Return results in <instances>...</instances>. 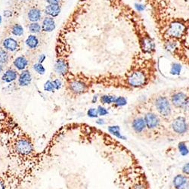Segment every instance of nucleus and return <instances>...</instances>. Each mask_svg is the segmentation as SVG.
Segmentation results:
<instances>
[{"instance_id":"nucleus-1","label":"nucleus","mask_w":189,"mask_h":189,"mask_svg":"<svg viewBox=\"0 0 189 189\" xmlns=\"http://www.w3.org/2000/svg\"><path fill=\"white\" fill-rule=\"evenodd\" d=\"M6 136L5 147L11 160L20 165H26L39 157L34 140L20 125Z\"/></svg>"},{"instance_id":"nucleus-2","label":"nucleus","mask_w":189,"mask_h":189,"mask_svg":"<svg viewBox=\"0 0 189 189\" xmlns=\"http://www.w3.org/2000/svg\"><path fill=\"white\" fill-rule=\"evenodd\" d=\"M156 64L153 60H135L123 76L129 90L142 89L156 79Z\"/></svg>"},{"instance_id":"nucleus-3","label":"nucleus","mask_w":189,"mask_h":189,"mask_svg":"<svg viewBox=\"0 0 189 189\" xmlns=\"http://www.w3.org/2000/svg\"><path fill=\"white\" fill-rule=\"evenodd\" d=\"M146 125L153 139L160 138H172L168 125L153 109L149 107L145 101L138 103Z\"/></svg>"},{"instance_id":"nucleus-4","label":"nucleus","mask_w":189,"mask_h":189,"mask_svg":"<svg viewBox=\"0 0 189 189\" xmlns=\"http://www.w3.org/2000/svg\"><path fill=\"white\" fill-rule=\"evenodd\" d=\"M63 79L65 92L70 98H76L87 94L95 85L94 77L88 76L82 73L73 74L70 72Z\"/></svg>"},{"instance_id":"nucleus-5","label":"nucleus","mask_w":189,"mask_h":189,"mask_svg":"<svg viewBox=\"0 0 189 189\" xmlns=\"http://www.w3.org/2000/svg\"><path fill=\"white\" fill-rule=\"evenodd\" d=\"M145 102L167 124L176 115L175 109L169 101L167 91L153 93L145 100Z\"/></svg>"},{"instance_id":"nucleus-6","label":"nucleus","mask_w":189,"mask_h":189,"mask_svg":"<svg viewBox=\"0 0 189 189\" xmlns=\"http://www.w3.org/2000/svg\"><path fill=\"white\" fill-rule=\"evenodd\" d=\"M129 122L131 130L135 136L141 139H153L150 132L147 129L144 116L138 104L133 107V110L131 112L129 118Z\"/></svg>"},{"instance_id":"nucleus-7","label":"nucleus","mask_w":189,"mask_h":189,"mask_svg":"<svg viewBox=\"0 0 189 189\" xmlns=\"http://www.w3.org/2000/svg\"><path fill=\"white\" fill-rule=\"evenodd\" d=\"M171 104L175 109L184 113H187L189 106L188 89L185 88H172L167 91Z\"/></svg>"},{"instance_id":"nucleus-8","label":"nucleus","mask_w":189,"mask_h":189,"mask_svg":"<svg viewBox=\"0 0 189 189\" xmlns=\"http://www.w3.org/2000/svg\"><path fill=\"white\" fill-rule=\"evenodd\" d=\"M167 125L172 138L184 136L188 132V119L183 115H175Z\"/></svg>"},{"instance_id":"nucleus-9","label":"nucleus","mask_w":189,"mask_h":189,"mask_svg":"<svg viewBox=\"0 0 189 189\" xmlns=\"http://www.w3.org/2000/svg\"><path fill=\"white\" fill-rule=\"evenodd\" d=\"M18 126L12 114L0 104V134L8 135Z\"/></svg>"},{"instance_id":"nucleus-10","label":"nucleus","mask_w":189,"mask_h":189,"mask_svg":"<svg viewBox=\"0 0 189 189\" xmlns=\"http://www.w3.org/2000/svg\"><path fill=\"white\" fill-rule=\"evenodd\" d=\"M131 169L132 175L126 189H150V182L142 168L138 165L135 171L132 172V169Z\"/></svg>"},{"instance_id":"nucleus-11","label":"nucleus","mask_w":189,"mask_h":189,"mask_svg":"<svg viewBox=\"0 0 189 189\" xmlns=\"http://www.w3.org/2000/svg\"><path fill=\"white\" fill-rule=\"evenodd\" d=\"M186 26L180 21H174L171 23L166 30V34L171 39H180L185 33Z\"/></svg>"},{"instance_id":"nucleus-12","label":"nucleus","mask_w":189,"mask_h":189,"mask_svg":"<svg viewBox=\"0 0 189 189\" xmlns=\"http://www.w3.org/2000/svg\"><path fill=\"white\" fill-rule=\"evenodd\" d=\"M54 71L61 77H65L67 74L70 73L68 60L64 57L57 58L54 65Z\"/></svg>"},{"instance_id":"nucleus-13","label":"nucleus","mask_w":189,"mask_h":189,"mask_svg":"<svg viewBox=\"0 0 189 189\" xmlns=\"http://www.w3.org/2000/svg\"><path fill=\"white\" fill-rule=\"evenodd\" d=\"M187 186H189V175L181 172L174 176L170 189H182Z\"/></svg>"},{"instance_id":"nucleus-14","label":"nucleus","mask_w":189,"mask_h":189,"mask_svg":"<svg viewBox=\"0 0 189 189\" xmlns=\"http://www.w3.org/2000/svg\"><path fill=\"white\" fill-rule=\"evenodd\" d=\"M32 82V75L28 70H22L17 76V84L20 87L28 86Z\"/></svg>"},{"instance_id":"nucleus-15","label":"nucleus","mask_w":189,"mask_h":189,"mask_svg":"<svg viewBox=\"0 0 189 189\" xmlns=\"http://www.w3.org/2000/svg\"><path fill=\"white\" fill-rule=\"evenodd\" d=\"M12 175L5 173L0 175V189H14V184L16 181L11 178Z\"/></svg>"},{"instance_id":"nucleus-16","label":"nucleus","mask_w":189,"mask_h":189,"mask_svg":"<svg viewBox=\"0 0 189 189\" xmlns=\"http://www.w3.org/2000/svg\"><path fill=\"white\" fill-rule=\"evenodd\" d=\"M17 76H18V73L17 70L12 68H9L3 73L2 80L7 83H11V82H14L17 79Z\"/></svg>"},{"instance_id":"nucleus-17","label":"nucleus","mask_w":189,"mask_h":189,"mask_svg":"<svg viewBox=\"0 0 189 189\" xmlns=\"http://www.w3.org/2000/svg\"><path fill=\"white\" fill-rule=\"evenodd\" d=\"M13 64L17 70L22 71V70H26L28 64H29V61L24 56H19L14 59V60L13 61Z\"/></svg>"},{"instance_id":"nucleus-18","label":"nucleus","mask_w":189,"mask_h":189,"mask_svg":"<svg viewBox=\"0 0 189 189\" xmlns=\"http://www.w3.org/2000/svg\"><path fill=\"white\" fill-rule=\"evenodd\" d=\"M141 48L144 53H151L152 51H154V43L151 40L150 37L146 36L141 41Z\"/></svg>"},{"instance_id":"nucleus-19","label":"nucleus","mask_w":189,"mask_h":189,"mask_svg":"<svg viewBox=\"0 0 189 189\" xmlns=\"http://www.w3.org/2000/svg\"><path fill=\"white\" fill-rule=\"evenodd\" d=\"M45 12L51 17H57L60 12V7L58 4H48L45 8Z\"/></svg>"},{"instance_id":"nucleus-20","label":"nucleus","mask_w":189,"mask_h":189,"mask_svg":"<svg viewBox=\"0 0 189 189\" xmlns=\"http://www.w3.org/2000/svg\"><path fill=\"white\" fill-rule=\"evenodd\" d=\"M55 28V23L51 17H46L42 21V30L45 32H51Z\"/></svg>"},{"instance_id":"nucleus-21","label":"nucleus","mask_w":189,"mask_h":189,"mask_svg":"<svg viewBox=\"0 0 189 189\" xmlns=\"http://www.w3.org/2000/svg\"><path fill=\"white\" fill-rule=\"evenodd\" d=\"M3 46L5 49L11 51H14L18 48V43L13 38H7L4 40Z\"/></svg>"},{"instance_id":"nucleus-22","label":"nucleus","mask_w":189,"mask_h":189,"mask_svg":"<svg viewBox=\"0 0 189 189\" xmlns=\"http://www.w3.org/2000/svg\"><path fill=\"white\" fill-rule=\"evenodd\" d=\"M41 17V11L38 8H31L28 12V18L32 22H37Z\"/></svg>"},{"instance_id":"nucleus-23","label":"nucleus","mask_w":189,"mask_h":189,"mask_svg":"<svg viewBox=\"0 0 189 189\" xmlns=\"http://www.w3.org/2000/svg\"><path fill=\"white\" fill-rule=\"evenodd\" d=\"M26 44L29 48H36L39 45V40L35 35H29L26 39Z\"/></svg>"},{"instance_id":"nucleus-24","label":"nucleus","mask_w":189,"mask_h":189,"mask_svg":"<svg viewBox=\"0 0 189 189\" xmlns=\"http://www.w3.org/2000/svg\"><path fill=\"white\" fill-rule=\"evenodd\" d=\"M116 96L111 94H103L100 97L99 101L101 104H112L114 101Z\"/></svg>"},{"instance_id":"nucleus-25","label":"nucleus","mask_w":189,"mask_h":189,"mask_svg":"<svg viewBox=\"0 0 189 189\" xmlns=\"http://www.w3.org/2000/svg\"><path fill=\"white\" fill-rule=\"evenodd\" d=\"M126 104H127V100H126L125 98H124L122 96L116 97L114 101L111 104V107H114V108H118V107H120L125 105Z\"/></svg>"},{"instance_id":"nucleus-26","label":"nucleus","mask_w":189,"mask_h":189,"mask_svg":"<svg viewBox=\"0 0 189 189\" xmlns=\"http://www.w3.org/2000/svg\"><path fill=\"white\" fill-rule=\"evenodd\" d=\"M11 33H12V34H14V36H20L23 35V27H22V26H20V24H14V26H13L12 29H11Z\"/></svg>"},{"instance_id":"nucleus-27","label":"nucleus","mask_w":189,"mask_h":189,"mask_svg":"<svg viewBox=\"0 0 189 189\" xmlns=\"http://www.w3.org/2000/svg\"><path fill=\"white\" fill-rule=\"evenodd\" d=\"M9 56L8 52L5 50H0V64H6L8 62Z\"/></svg>"},{"instance_id":"nucleus-28","label":"nucleus","mask_w":189,"mask_h":189,"mask_svg":"<svg viewBox=\"0 0 189 189\" xmlns=\"http://www.w3.org/2000/svg\"><path fill=\"white\" fill-rule=\"evenodd\" d=\"M29 30L32 33H39L41 30V26L36 22H33L32 23H30L29 26Z\"/></svg>"},{"instance_id":"nucleus-29","label":"nucleus","mask_w":189,"mask_h":189,"mask_svg":"<svg viewBox=\"0 0 189 189\" xmlns=\"http://www.w3.org/2000/svg\"><path fill=\"white\" fill-rule=\"evenodd\" d=\"M33 69H34V70L36 72V73H38L40 75H43L45 72V67H43L42 64L39 63V62L33 65Z\"/></svg>"},{"instance_id":"nucleus-30","label":"nucleus","mask_w":189,"mask_h":189,"mask_svg":"<svg viewBox=\"0 0 189 189\" xmlns=\"http://www.w3.org/2000/svg\"><path fill=\"white\" fill-rule=\"evenodd\" d=\"M178 150L182 155H186L188 151V148L186 146V141H181L178 144Z\"/></svg>"},{"instance_id":"nucleus-31","label":"nucleus","mask_w":189,"mask_h":189,"mask_svg":"<svg viewBox=\"0 0 189 189\" xmlns=\"http://www.w3.org/2000/svg\"><path fill=\"white\" fill-rule=\"evenodd\" d=\"M44 90L46 91H51V92L54 91V85H53L52 81L48 80L45 82V85H44Z\"/></svg>"},{"instance_id":"nucleus-32","label":"nucleus","mask_w":189,"mask_h":189,"mask_svg":"<svg viewBox=\"0 0 189 189\" xmlns=\"http://www.w3.org/2000/svg\"><path fill=\"white\" fill-rule=\"evenodd\" d=\"M52 83L53 85H54V90H59L61 88L62 85H63V83H62L61 80H60V79H54V80L52 81Z\"/></svg>"},{"instance_id":"nucleus-33","label":"nucleus","mask_w":189,"mask_h":189,"mask_svg":"<svg viewBox=\"0 0 189 189\" xmlns=\"http://www.w3.org/2000/svg\"><path fill=\"white\" fill-rule=\"evenodd\" d=\"M87 114L90 117H97L98 116L97 108H90L87 112Z\"/></svg>"},{"instance_id":"nucleus-34","label":"nucleus","mask_w":189,"mask_h":189,"mask_svg":"<svg viewBox=\"0 0 189 189\" xmlns=\"http://www.w3.org/2000/svg\"><path fill=\"white\" fill-rule=\"evenodd\" d=\"M97 110H98V116H105V115L108 113V110L106 108H104V107H101V106H99L97 108Z\"/></svg>"},{"instance_id":"nucleus-35","label":"nucleus","mask_w":189,"mask_h":189,"mask_svg":"<svg viewBox=\"0 0 189 189\" xmlns=\"http://www.w3.org/2000/svg\"><path fill=\"white\" fill-rule=\"evenodd\" d=\"M181 70V65L179 64H174L172 67V73L175 74V73H178Z\"/></svg>"},{"instance_id":"nucleus-36","label":"nucleus","mask_w":189,"mask_h":189,"mask_svg":"<svg viewBox=\"0 0 189 189\" xmlns=\"http://www.w3.org/2000/svg\"><path fill=\"white\" fill-rule=\"evenodd\" d=\"M181 173L185 175H189V164L188 163H186L183 166L182 169H181Z\"/></svg>"},{"instance_id":"nucleus-37","label":"nucleus","mask_w":189,"mask_h":189,"mask_svg":"<svg viewBox=\"0 0 189 189\" xmlns=\"http://www.w3.org/2000/svg\"><path fill=\"white\" fill-rule=\"evenodd\" d=\"M48 4H58L60 0H46Z\"/></svg>"},{"instance_id":"nucleus-38","label":"nucleus","mask_w":189,"mask_h":189,"mask_svg":"<svg viewBox=\"0 0 189 189\" xmlns=\"http://www.w3.org/2000/svg\"><path fill=\"white\" fill-rule=\"evenodd\" d=\"M45 54H41V55L39 57V60H39V63H41V64H42V62L45 60Z\"/></svg>"},{"instance_id":"nucleus-39","label":"nucleus","mask_w":189,"mask_h":189,"mask_svg":"<svg viewBox=\"0 0 189 189\" xmlns=\"http://www.w3.org/2000/svg\"><path fill=\"white\" fill-rule=\"evenodd\" d=\"M4 16L5 17H9L11 16V12L10 11H4Z\"/></svg>"},{"instance_id":"nucleus-40","label":"nucleus","mask_w":189,"mask_h":189,"mask_svg":"<svg viewBox=\"0 0 189 189\" xmlns=\"http://www.w3.org/2000/svg\"><path fill=\"white\" fill-rule=\"evenodd\" d=\"M4 71V67H3V64H0V73H2Z\"/></svg>"},{"instance_id":"nucleus-41","label":"nucleus","mask_w":189,"mask_h":189,"mask_svg":"<svg viewBox=\"0 0 189 189\" xmlns=\"http://www.w3.org/2000/svg\"><path fill=\"white\" fill-rule=\"evenodd\" d=\"M2 23V16L0 15V23Z\"/></svg>"},{"instance_id":"nucleus-42","label":"nucleus","mask_w":189,"mask_h":189,"mask_svg":"<svg viewBox=\"0 0 189 189\" xmlns=\"http://www.w3.org/2000/svg\"><path fill=\"white\" fill-rule=\"evenodd\" d=\"M182 189H189V186H187V187H184V188H182Z\"/></svg>"},{"instance_id":"nucleus-43","label":"nucleus","mask_w":189,"mask_h":189,"mask_svg":"<svg viewBox=\"0 0 189 189\" xmlns=\"http://www.w3.org/2000/svg\"><path fill=\"white\" fill-rule=\"evenodd\" d=\"M109 1H113V0H109Z\"/></svg>"}]
</instances>
